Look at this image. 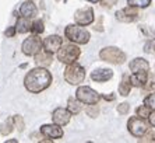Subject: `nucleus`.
<instances>
[{
	"label": "nucleus",
	"mask_w": 155,
	"mask_h": 143,
	"mask_svg": "<svg viewBox=\"0 0 155 143\" xmlns=\"http://www.w3.org/2000/svg\"><path fill=\"white\" fill-rule=\"evenodd\" d=\"M140 31L147 37L148 40H151V41L155 40V30L150 28V27H147V25H140Z\"/></svg>",
	"instance_id": "nucleus-26"
},
{
	"label": "nucleus",
	"mask_w": 155,
	"mask_h": 143,
	"mask_svg": "<svg viewBox=\"0 0 155 143\" xmlns=\"http://www.w3.org/2000/svg\"><path fill=\"white\" fill-rule=\"evenodd\" d=\"M43 48V41H41V38L38 35H31L29 38H27L21 45L22 54L27 56H35L38 52Z\"/></svg>",
	"instance_id": "nucleus-6"
},
{
	"label": "nucleus",
	"mask_w": 155,
	"mask_h": 143,
	"mask_svg": "<svg viewBox=\"0 0 155 143\" xmlns=\"http://www.w3.org/2000/svg\"><path fill=\"white\" fill-rule=\"evenodd\" d=\"M144 89H145V90H154V89H155V82H151L150 84H145Z\"/></svg>",
	"instance_id": "nucleus-36"
},
{
	"label": "nucleus",
	"mask_w": 155,
	"mask_h": 143,
	"mask_svg": "<svg viewBox=\"0 0 155 143\" xmlns=\"http://www.w3.org/2000/svg\"><path fill=\"white\" fill-rule=\"evenodd\" d=\"M85 112L91 118H97L98 114H99V107H98L97 104H90V105L85 108Z\"/></svg>",
	"instance_id": "nucleus-24"
},
{
	"label": "nucleus",
	"mask_w": 155,
	"mask_h": 143,
	"mask_svg": "<svg viewBox=\"0 0 155 143\" xmlns=\"http://www.w3.org/2000/svg\"><path fill=\"white\" fill-rule=\"evenodd\" d=\"M85 79V70L78 63H70L64 69V80L71 86H78Z\"/></svg>",
	"instance_id": "nucleus-3"
},
{
	"label": "nucleus",
	"mask_w": 155,
	"mask_h": 143,
	"mask_svg": "<svg viewBox=\"0 0 155 143\" xmlns=\"http://www.w3.org/2000/svg\"><path fill=\"white\" fill-rule=\"evenodd\" d=\"M154 49H155V47H154Z\"/></svg>",
	"instance_id": "nucleus-39"
},
{
	"label": "nucleus",
	"mask_w": 155,
	"mask_h": 143,
	"mask_svg": "<svg viewBox=\"0 0 155 143\" xmlns=\"http://www.w3.org/2000/svg\"><path fill=\"white\" fill-rule=\"evenodd\" d=\"M53 77H52L51 72L48 70L46 68H38L29 70L24 77V87L27 89V91L32 94H38L42 93L48 87L52 84Z\"/></svg>",
	"instance_id": "nucleus-1"
},
{
	"label": "nucleus",
	"mask_w": 155,
	"mask_h": 143,
	"mask_svg": "<svg viewBox=\"0 0 155 143\" xmlns=\"http://www.w3.org/2000/svg\"><path fill=\"white\" fill-rule=\"evenodd\" d=\"M52 62H53V54L48 52L42 48V49L35 55V63L36 66H41V68H48L51 66Z\"/></svg>",
	"instance_id": "nucleus-14"
},
{
	"label": "nucleus",
	"mask_w": 155,
	"mask_h": 143,
	"mask_svg": "<svg viewBox=\"0 0 155 143\" xmlns=\"http://www.w3.org/2000/svg\"><path fill=\"white\" fill-rule=\"evenodd\" d=\"M131 82H130V77L129 76H123V79H122V82H120V84H119V94L120 96H123V97H126V96H129L130 94V90H131Z\"/></svg>",
	"instance_id": "nucleus-20"
},
{
	"label": "nucleus",
	"mask_w": 155,
	"mask_h": 143,
	"mask_svg": "<svg viewBox=\"0 0 155 143\" xmlns=\"http://www.w3.org/2000/svg\"><path fill=\"white\" fill-rule=\"evenodd\" d=\"M148 80V72H137L130 76V82L134 87H144Z\"/></svg>",
	"instance_id": "nucleus-18"
},
{
	"label": "nucleus",
	"mask_w": 155,
	"mask_h": 143,
	"mask_svg": "<svg viewBox=\"0 0 155 143\" xmlns=\"http://www.w3.org/2000/svg\"><path fill=\"white\" fill-rule=\"evenodd\" d=\"M31 27H32V23L29 21V18L22 17V16L15 23V30H17L18 34H27V32L31 31Z\"/></svg>",
	"instance_id": "nucleus-19"
},
{
	"label": "nucleus",
	"mask_w": 155,
	"mask_h": 143,
	"mask_svg": "<svg viewBox=\"0 0 155 143\" xmlns=\"http://www.w3.org/2000/svg\"><path fill=\"white\" fill-rule=\"evenodd\" d=\"M71 112L67 110V108H56L53 112H52V121L54 122V124H58V125L60 126H64L67 125L70 122V119H71Z\"/></svg>",
	"instance_id": "nucleus-12"
},
{
	"label": "nucleus",
	"mask_w": 155,
	"mask_h": 143,
	"mask_svg": "<svg viewBox=\"0 0 155 143\" xmlns=\"http://www.w3.org/2000/svg\"><path fill=\"white\" fill-rule=\"evenodd\" d=\"M36 14H38V9H36V6L34 4L32 0H27V2H24V3L21 4V7H20V16L27 17V18H34Z\"/></svg>",
	"instance_id": "nucleus-16"
},
{
	"label": "nucleus",
	"mask_w": 155,
	"mask_h": 143,
	"mask_svg": "<svg viewBox=\"0 0 155 143\" xmlns=\"http://www.w3.org/2000/svg\"><path fill=\"white\" fill-rule=\"evenodd\" d=\"M113 77V72L110 69H97L91 73V79L97 83H105Z\"/></svg>",
	"instance_id": "nucleus-15"
},
{
	"label": "nucleus",
	"mask_w": 155,
	"mask_h": 143,
	"mask_svg": "<svg viewBox=\"0 0 155 143\" xmlns=\"http://www.w3.org/2000/svg\"><path fill=\"white\" fill-rule=\"evenodd\" d=\"M61 45H63V40L59 35H49L43 40V49L51 54H58Z\"/></svg>",
	"instance_id": "nucleus-13"
},
{
	"label": "nucleus",
	"mask_w": 155,
	"mask_h": 143,
	"mask_svg": "<svg viewBox=\"0 0 155 143\" xmlns=\"http://www.w3.org/2000/svg\"><path fill=\"white\" fill-rule=\"evenodd\" d=\"M41 133L43 138L52 140V139H60L63 138V129L58 124H51V125H42L41 126Z\"/></svg>",
	"instance_id": "nucleus-11"
},
{
	"label": "nucleus",
	"mask_w": 155,
	"mask_h": 143,
	"mask_svg": "<svg viewBox=\"0 0 155 143\" xmlns=\"http://www.w3.org/2000/svg\"><path fill=\"white\" fill-rule=\"evenodd\" d=\"M115 16H116V20H119L122 23H133L138 18V7L129 4L127 7L116 11Z\"/></svg>",
	"instance_id": "nucleus-9"
},
{
	"label": "nucleus",
	"mask_w": 155,
	"mask_h": 143,
	"mask_svg": "<svg viewBox=\"0 0 155 143\" xmlns=\"http://www.w3.org/2000/svg\"><path fill=\"white\" fill-rule=\"evenodd\" d=\"M15 128V124H14V118L11 117V118H8V119H6V121L0 125V133L3 136H7L8 133H11L13 132V129Z\"/></svg>",
	"instance_id": "nucleus-22"
},
{
	"label": "nucleus",
	"mask_w": 155,
	"mask_h": 143,
	"mask_svg": "<svg viewBox=\"0 0 155 143\" xmlns=\"http://www.w3.org/2000/svg\"><path fill=\"white\" fill-rule=\"evenodd\" d=\"M141 143H155V132H147L144 136H141Z\"/></svg>",
	"instance_id": "nucleus-29"
},
{
	"label": "nucleus",
	"mask_w": 155,
	"mask_h": 143,
	"mask_svg": "<svg viewBox=\"0 0 155 143\" xmlns=\"http://www.w3.org/2000/svg\"><path fill=\"white\" fill-rule=\"evenodd\" d=\"M102 97H104V100H106V101H115V98H116L115 94H105V96H102Z\"/></svg>",
	"instance_id": "nucleus-35"
},
{
	"label": "nucleus",
	"mask_w": 155,
	"mask_h": 143,
	"mask_svg": "<svg viewBox=\"0 0 155 143\" xmlns=\"http://www.w3.org/2000/svg\"><path fill=\"white\" fill-rule=\"evenodd\" d=\"M81 104L83 103H81L77 97L76 98H69V101H67V110H69L73 115H77L83 110V105H81Z\"/></svg>",
	"instance_id": "nucleus-21"
},
{
	"label": "nucleus",
	"mask_w": 155,
	"mask_h": 143,
	"mask_svg": "<svg viewBox=\"0 0 155 143\" xmlns=\"http://www.w3.org/2000/svg\"><path fill=\"white\" fill-rule=\"evenodd\" d=\"M129 68L133 73H137V72H148L150 70V63H148L145 59H143V58H136V59H133V61L130 62Z\"/></svg>",
	"instance_id": "nucleus-17"
},
{
	"label": "nucleus",
	"mask_w": 155,
	"mask_h": 143,
	"mask_svg": "<svg viewBox=\"0 0 155 143\" xmlns=\"http://www.w3.org/2000/svg\"><path fill=\"white\" fill-rule=\"evenodd\" d=\"M127 129L129 132L131 133L136 138H141L148 132V124L145 122L144 118H140V117H131L127 122Z\"/></svg>",
	"instance_id": "nucleus-7"
},
{
	"label": "nucleus",
	"mask_w": 155,
	"mask_h": 143,
	"mask_svg": "<svg viewBox=\"0 0 155 143\" xmlns=\"http://www.w3.org/2000/svg\"><path fill=\"white\" fill-rule=\"evenodd\" d=\"M148 119H150V124H151V125L155 128V110H152V111H151V114H150Z\"/></svg>",
	"instance_id": "nucleus-34"
},
{
	"label": "nucleus",
	"mask_w": 155,
	"mask_h": 143,
	"mask_svg": "<svg viewBox=\"0 0 155 143\" xmlns=\"http://www.w3.org/2000/svg\"><path fill=\"white\" fill-rule=\"evenodd\" d=\"M64 37L67 38L69 41L74 44H78V45H85V44L90 42V32L87 30L83 28V25L80 24H70L66 27L64 30Z\"/></svg>",
	"instance_id": "nucleus-2"
},
{
	"label": "nucleus",
	"mask_w": 155,
	"mask_h": 143,
	"mask_svg": "<svg viewBox=\"0 0 155 143\" xmlns=\"http://www.w3.org/2000/svg\"><path fill=\"white\" fill-rule=\"evenodd\" d=\"M14 124H15V128L18 129V132H22L24 128H25V124H24V119H22L21 115H14Z\"/></svg>",
	"instance_id": "nucleus-28"
},
{
	"label": "nucleus",
	"mask_w": 155,
	"mask_h": 143,
	"mask_svg": "<svg viewBox=\"0 0 155 143\" xmlns=\"http://www.w3.org/2000/svg\"><path fill=\"white\" fill-rule=\"evenodd\" d=\"M88 2H91V3H98V2H101V0H88Z\"/></svg>",
	"instance_id": "nucleus-38"
},
{
	"label": "nucleus",
	"mask_w": 155,
	"mask_h": 143,
	"mask_svg": "<svg viewBox=\"0 0 155 143\" xmlns=\"http://www.w3.org/2000/svg\"><path fill=\"white\" fill-rule=\"evenodd\" d=\"M74 21L77 24L83 25V27L92 24L94 23V10H92V7H83L77 10L74 13Z\"/></svg>",
	"instance_id": "nucleus-10"
},
{
	"label": "nucleus",
	"mask_w": 155,
	"mask_h": 143,
	"mask_svg": "<svg viewBox=\"0 0 155 143\" xmlns=\"http://www.w3.org/2000/svg\"><path fill=\"white\" fill-rule=\"evenodd\" d=\"M144 104L147 105V107L151 108V110H155V93H152V94H150L148 97H145Z\"/></svg>",
	"instance_id": "nucleus-30"
},
{
	"label": "nucleus",
	"mask_w": 155,
	"mask_h": 143,
	"mask_svg": "<svg viewBox=\"0 0 155 143\" xmlns=\"http://www.w3.org/2000/svg\"><path fill=\"white\" fill-rule=\"evenodd\" d=\"M76 97L83 104H87V105H90V104H98V101L101 98V96H99L94 89H91V87H88V86H80L76 91Z\"/></svg>",
	"instance_id": "nucleus-8"
},
{
	"label": "nucleus",
	"mask_w": 155,
	"mask_h": 143,
	"mask_svg": "<svg viewBox=\"0 0 155 143\" xmlns=\"http://www.w3.org/2000/svg\"><path fill=\"white\" fill-rule=\"evenodd\" d=\"M129 110H130V105L127 103H122L117 105V112L122 115H126L127 112H129Z\"/></svg>",
	"instance_id": "nucleus-31"
},
{
	"label": "nucleus",
	"mask_w": 155,
	"mask_h": 143,
	"mask_svg": "<svg viewBox=\"0 0 155 143\" xmlns=\"http://www.w3.org/2000/svg\"><path fill=\"white\" fill-rule=\"evenodd\" d=\"M81 55V51L77 45L73 44H67V45H61V48L59 49L58 52V59L61 62V63L70 65L74 63Z\"/></svg>",
	"instance_id": "nucleus-4"
},
{
	"label": "nucleus",
	"mask_w": 155,
	"mask_h": 143,
	"mask_svg": "<svg viewBox=\"0 0 155 143\" xmlns=\"http://www.w3.org/2000/svg\"><path fill=\"white\" fill-rule=\"evenodd\" d=\"M43 31H45L43 21H41V20H35V21L32 23V27H31V32L35 34V35H41Z\"/></svg>",
	"instance_id": "nucleus-23"
},
{
	"label": "nucleus",
	"mask_w": 155,
	"mask_h": 143,
	"mask_svg": "<svg viewBox=\"0 0 155 143\" xmlns=\"http://www.w3.org/2000/svg\"><path fill=\"white\" fill-rule=\"evenodd\" d=\"M7 142L8 143H17V140H15V139H10V140H7Z\"/></svg>",
	"instance_id": "nucleus-37"
},
{
	"label": "nucleus",
	"mask_w": 155,
	"mask_h": 143,
	"mask_svg": "<svg viewBox=\"0 0 155 143\" xmlns=\"http://www.w3.org/2000/svg\"><path fill=\"white\" fill-rule=\"evenodd\" d=\"M116 3H117V0H101V4L105 7H112Z\"/></svg>",
	"instance_id": "nucleus-33"
},
{
	"label": "nucleus",
	"mask_w": 155,
	"mask_h": 143,
	"mask_svg": "<svg viewBox=\"0 0 155 143\" xmlns=\"http://www.w3.org/2000/svg\"><path fill=\"white\" fill-rule=\"evenodd\" d=\"M129 2L130 6H136V7H148L150 6V3H151V0H127Z\"/></svg>",
	"instance_id": "nucleus-27"
},
{
	"label": "nucleus",
	"mask_w": 155,
	"mask_h": 143,
	"mask_svg": "<svg viewBox=\"0 0 155 143\" xmlns=\"http://www.w3.org/2000/svg\"><path fill=\"white\" fill-rule=\"evenodd\" d=\"M150 114H151V108L150 107H147V105H141V107H138L137 108V115L140 117V118H144V119H147L148 117H150Z\"/></svg>",
	"instance_id": "nucleus-25"
},
{
	"label": "nucleus",
	"mask_w": 155,
	"mask_h": 143,
	"mask_svg": "<svg viewBox=\"0 0 155 143\" xmlns=\"http://www.w3.org/2000/svg\"><path fill=\"white\" fill-rule=\"evenodd\" d=\"M99 58L105 62H109V63L122 65L126 61V54L116 47H106V48H102L101 49Z\"/></svg>",
	"instance_id": "nucleus-5"
},
{
	"label": "nucleus",
	"mask_w": 155,
	"mask_h": 143,
	"mask_svg": "<svg viewBox=\"0 0 155 143\" xmlns=\"http://www.w3.org/2000/svg\"><path fill=\"white\" fill-rule=\"evenodd\" d=\"M15 32H17L15 25L14 27H7V30H4V35L7 37V38H13V37L15 35Z\"/></svg>",
	"instance_id": "nucleus-32"
}]
</instances>
